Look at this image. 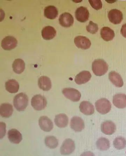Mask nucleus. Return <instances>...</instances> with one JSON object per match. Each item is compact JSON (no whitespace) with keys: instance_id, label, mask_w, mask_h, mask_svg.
Segmentation results:
<instances>
[{"instance_id":"f257e3e1","label":"nucleus","mask_w":126,"mask_h":156,"mask_svg":"<svg viewBox=\"0 0 126 156\" xmlns=\"http://www.w3.org/2000/svg\"><path fill=\"white\" fill-rule=\"evenodd\" d=\"M29 103L28 97L25 94L21 93L16 95L13 99V105L19 112H22L27 108Z\"/></svg>"},{"instance_id":"f03ea898","label":"nucleus","mask_w":126,"mask_h":156,"mask_svg":"<svg viewBox=\"0 0 126 156\" xmlns=\"http://www.w3.org/2000/svg\"><path fill=\"white\" fill-rule=\"evenodd\" d=\"M92 69L93 73L96 76H101L107 73L108 66L104 60L98 59L93 62Z\"/></svg>"},{"instance_id":"7ed1b4c3","label":"nucleus","mask_w":126,"mask_h":156,"mask_svg":"<svg viewBox=\"0 0 126 156\" xmlns=\"http://www.w3.org/2000/svg\"><path fill=\"white\" fill-rule=\"evenodd\" d=\"M31 105L37 111H41L46 108L47 105L46 99L40 94L35 95L31 100Z\"/></svg>"},{"instance_id":"20e7f679","label":"nucleus","mask_w":126,"mask_h":156,"mask_svg":"<svg viewBox=\"0 0 126 156\" xmlns=\"http://www.w3.org/2000/svg\"><path fill=\"white\" fill-rule=\"evenodd\" d=\"M95 105L96 110L98 112L102 114L108 113L111 108V105L106 98H102L96 102Z\"/></svg>"},{"instance_id":"39448f33","label":"nucleus","mask_w":126,"mask_h":156,"mask_svg":"<svg viewBox=\"0 0 126 156\" xmlns=\"http://www.w3.org/2000/svg\"><path fill=\"white\" fill-rule=\"evenodd\" d=\"M62 93L65 98L73 102L79 101L81 98V93L75 88H64L62 90Z\"/></svg>"},{"instance_id":"423d86ee","label":"nucleus","mask_w":126,"mask_h":156,"mask_svg":"<svg viewBox=\"0 0 126 156\" xmlns=\"http://www.w3.org/2000/svg\"><path fill=\"white\" fill-rule=\"evenodd\" d=\"M75 149V142L70 139H67L63 142L60 148L62 155H68L72 153Z\"/></svg>"},{"instance_id":"0eeeda50","label":"nucleus","mask_w":126,"mask_h":156,"mask_svg":"<svg viewBox=\"0 0 126 156\" xmlns=\"http://www.w3.org/2000/svg\"><path fill=\"white\" fill-rule=\"evenodd\" d=\"M18 44V41L13 36H6L3 39L1 46L5 51H9L15 48Z\"/></svg>"},{"instance_id":"6e6552de","label":"nucleus","mask_w":126,"mask_h":156,"mask_svg":"<svg viewBox=\"0 0 126 156\" xmlns=\"http://www.w3.org/2000/svg\"><path fill=\"white\" fill-rule=\"evenodd\" d=\"M89 12L87 8L83 6L78 8L75 12V16L78 21L82 23L87 22L89 18Z\"/></svg>"},{"instance_id":"1a4fd4ad","label":"nucleus","mask_w":126,"mask_h":156,"mask_svg":"<svg viewBox=\"0 0 126 156\" xmlns=\"http://www.w3.org/2000/svg\"><path fill=\"white\" fill-rule=\"evenodd\" d=\"M75 44L78 48L82 49H89L91 46V42L87 37L83 36H78L74 39Z\"/></svg>"},{"instance_id":"9d476101","label":"nucleus","mask_w":126,"mask_h":156,"mask_svg":"<svg viewBox=\"0 0 126 156\" xmlns=\"http://www.w3.org/2000/svg\"><path fill=\"white\" fill-rule=\"evenodd\" d=\"M108 17L110 22L114 24H120L123 20V15L120 10L113 9L110 10L108 14Z\"/></svg>"},{"instance_id":"9b49d317","label":"nucleus","mask_w":126,"mask_h":156,"mask_svg":"<svg viewBox=\"0 0 126 156\" xmlns=\"http://www.w3.org/2000/svg\"><path fill=\"white\" fill-rule=\"evenodd\" d=\"M39 125L42 130L49 132L52 130L53 128L52 121L47 116H41L39 119Z\"/></svg>"},{"instance_id":"f8f14e48","label":"nucleus","mask_w":126,"mask_h":156,"mask_svg":"<svg viewBox=\"0 0 126 156\" xmlns=\"http://www.w3.org/2000/svg\"><path fill=\"white\" fill-rule=\"evenodd\" d=\"M70 127L75 132L82 131L85 127L84 121L81 118L75 116L71 120Z\"/></svg>"},{"instance_id":"ddd939ff","label":"nucleus","mask_w":126,"mask_h":156,"mask_svg":"<svg viewBox=\"0 0 126 156\" xmlns=\"http://www.w3.org/2000/svg\"><path fill=\"white\" fill-rule=\"evenodd\" d=\"M60 25L65 27H69L73 25L74 18L70 13L65 12L62 14L59 19Z\"/></svg>"},{"instance_id":"4468645a","label":"nucleus","mask_w":126,"mask_h":156,"mask_svg":"<svg viewBox=\"0 0 126 156\" xmlns=\"http://www.w3.org/2000/svg\"><path fill=\"white\" fill-rule=\"evenodd\" d=\"M116 126L111 121H106L103 122L101 125V130L104 134L111 135L116 131Z\"/></svg>"},{"instance_id":"2eb2a0df","label":"nucleus","mask_w":126,"mask_h":156,"mask_svg":"<svg viewBox=\"0 0 126 156\" xmlns=\"http://www.w3.org/2000/svg\"><path fill=\"white\" fill-rule=\"evenodd\" d=\"M91 76L89 71H82L75 76V82L79 85L85 84L90 80Z\"/></svg>"},{"instance_id":"dca6fc26","label":"nucleus","mask_w":126,"mask_h":156,"mask_svg":"<svg viewBox=\"0 0 126 156\" xmlns=\"http://www.w3.org/2000/svg\"><path fill=\"white\" fill-rule=\"evenodd\" d=\"M113 103L118 108H125L126 107V95L124 94H115L113 97Z\"/></svg>"},{"instance_id":"f3484780","label":"nucleus","mask_w":126,"mask_h":156,"mask_svg":"<svg viewBox=\"0 0 126 156\" xmlns=\"http://www.w3.org/2000/svg\"><path fill=\"white\" fill-rule=\"evenodd\" d=\"M9 140L12 143L18 144L22 140V136L20 132L15 129H10L8 133Z\"/></svg>"},{"instance_id":"a211bd4d","label":"nucleus","mask_w":126,"mask_h":156,"mask_svg":"<svg viewBox=\"0 0 126 156\" xmlns=\"http://www.w3.org/2000/svg\"><path fill=\"white\" fill-rule=\"evenodd\" d=\"M56 35V31L54 27L48 26L44 27L41 31V35L46 40H51Z\"/></svg>"},{"instance_id":"6ab92c4d","label":"nucleus","mask_w":126,"mask_h":156,"mask_svg":"<svg viewBox=\"0 0 126 156\" xmlns=\"http://www.w3.org/2000/svg\"><path fill=\"white\" fill-rule=\"evenodd\" d=\"M79 108L80 112L86 115H91L94 112V106L89 101H83L81 102Z\"/></svg>"},{"instance_id":"aec40b11","label":"nucleus","mask_w":126,"mask_h":156,"mask_svg":"<svg viewBox=\"0 0 126 156\" xmlns=\"http://www.w3.org/2000/svg\"><path fill=\"white\" fill-rule=\"evenodd\" d=\"M13 112V106L11 104L3 103L0 106V114L3 118H8L12 115Z\"/></svg>"},{"instance_id":"412c9836","label":"nucleus","mask_w":126,"mask_h":156,"mask_svg":"<svg viewBox=\"0 0 126 156\" xmlns=\"http://www.w3.org/2000/svg\"><path fill=\"white\" fill-rule=\"evenodd\" d=\"M38 84L40 89L44 91H49L51 88V80L46 76H42L39 78Z\"/></svg>"},{"instance_id":"4be33fe9","label":"nucleus","mask_w":126,"mask_h":156,"mask_svg":"<svg viewBox=\"0 0 126 156\" xmlns=\"http://www.w3.org/2000/svg\"><path fill=\"white\" fill-rule=\"evenodd\" d=\"M109 78L112 83L117 87L123 86L124 82L121 76L115 71H112L109 74Z\"/></svg>"},{"instance_id":"5701e85b","label":"nucleus","mask_w":126,"mask_h":156,"mask_svg":"<svg viewBox=\"0 0 126 156\" xmlns=\"http://www.w3.org/2000/svg\"><path fill=\"white\" fill-rule=\"evenodd\" d=\"M54 122L56 125L59 128H65L68 125V119L65 114H60L55 116Z\"/></svg>"},{"instance_id":"b1692460","label":"nucleus","mask_w":126,"mask_h":156,"mask_svg":"<svg viewBox=\"0 0 126 156\" xmlns=\"http://www.w3.org/2000/svg\"><path fill=\"white\" fill-rule=\"evenodd\" d=\"M7 91L11 93L18 92L19 88V85L18 81L14 79H10L7 81L5 84Z\"/></svg>"},{"instance_id":"393cba45","label":"nucleus","mask_w":126,"mask_h":156,"mask_svg":"<svg viewBox=\"0 0 126 156\" xmlns=\"http://www.w3.org/2000/svg\"><path fill=\"white\" fill-rule=\"evenodd\" d=\"M58 15V10L54 6H49L46 7L44 10V15L46 18L50 20H54Z\"/></svg>"},{"instance_id":"a878e982","label":"nucleus","mask_w":126,"mask_h":156,"mask_svg":"<svg viewBox=\"0 0 126 156\" xmlns=\"http://www.w3.org/2000/svg\"><path fill=\"white\" fill-rule=\"evenodd\" d=\"M101 36L104 41H110L112 40L115 37V33L110 27H104L101 29Z\"/></svg>"},{"instance_id":"bb28decb","label":"nucleus","mask_w":126,"mask_h":156,"mask_svg":"<svg viewBox=\"0 0 126 156\" xmlns=\"http://www.w3.org/2000/svg\"><path fill=\"white\" fill-rule=\"evenodd\" d=\"M12 67L14 72L16 73H22L24 72L25 68V62L22 59H16L13 62Z\"/></svg>"},{"instance_id":"cd10ccee","label":"nucleus","mask_w":126,"mask_h":156,"mask_svg":"<svg viewBox=\"0 0 126 156\" xmlns=\"http://www.w3.org/2000/svg\"><path fill=\"white\" fill-rule=\"evenodd\" d=\"M96 145L98 150L106 151L110 147L109 140L105 138H101L96 142Z\"/></svg>"},{"instance_id":"c85d7f7f","label":"nucleus","mask_w":126,"mask_h":156,"mask_svg":"<svg viewBox=\"0 0 126 156\" xmlns=\"http://www.w3.org/2000/svg\"><path fill=\"white\" fill-rule=\"evenodd\" d=\"M45 143L47 146L51 149H54L58 146V140L53 136H47L45 139Z\"/></svg>"},{"instance_id":"c756f323","label":"nucleus","mask_w":126,"mask_h":156,"mask_svg":"<svg viewBox=\"0 0 126 156\" xmlns=\"http://www.w3.org/2000/svg\"><path fill=\"white\" fill-rule=\"evenodd\" d=\"M113 145L115 148L117 150H122L125 148L126 146V140L122 137H118L114 140Z\"/></svg>"},{"instance_id":"7c9ffc66","label":"nucleus","mask_w":126,"mask_h":156,"mask_svg":"<svg viewBox=\"0 0 126 156\" xmlns=\"http://www.w3.org/2000/svg\"><path fill=\"white\" fill-rule=\"evenodd\" d=\"M98 30V27L97 24L92 21L89 22V25L87 27V30L88 32L91 34H95Z\"/></svg>"},{"instance_id":"2f4dec72","label":"nucleus","mask_w":126,"mask_h":156,"mask_svg":"<svg viewBox=\"0 0 126 156\" xmlns=\"http://www.w3.org/2000/svg\"><path fill=\"white\" fill-rule=\"evenodd\" d=\"M89 2L91 6L95 9L99 10L102 8V3L100 0H90Z\"/></svg>"},{"instance_id":"473e14b6","label":"nucleus","mask_w":126,"mask_h":156,"mask_svg":"<svg viewBox=\"0 0 126 156\" xmlns=\"http://www.w3.org/2000/svg\"><path fill=\"white\" fill-rule=\"evenodd\" d=\"M1 126V139H2L5 136L6 132V124L4 122H0Z\"/></svg>"},{"instance_id":"72a5a7b5","label":"nucleus","mask_w":126,"mask_h":156,"mask_svg":"<svg viewBox=\"0 0 126 156\" xmlns=\"http://www.w3.org/2000/svg\"><path fill=\"white\" fill-rule=\"evenodd\" d=\"M121 32L124 37L126 38V23L122 25Z\"/></svg>"},{"instance_id":"f704fd0d","label":"nucleus","mask_w":126,"mask_h":156,"mask_svg":"<svg viewBox=\"0 0 126 156\" xmlns=\"http://www.w3.org/2000/svg\"><path fill=\"white\" fill-rule=\"evenodd\" d=\"M80 156H95V155L93 152L87 151L84 152Z\"/></svg>"}]
</instances>
